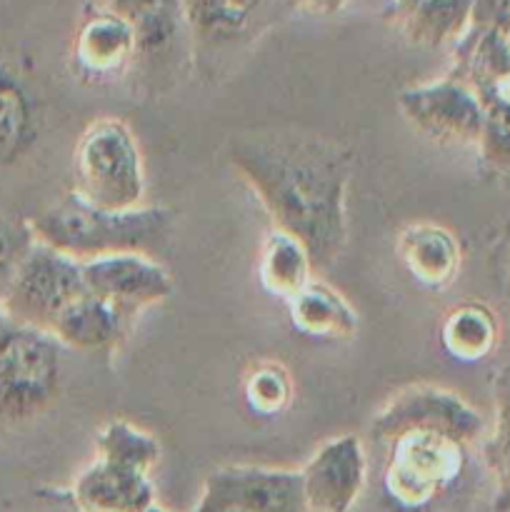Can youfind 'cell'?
Wrapping results in <instances>:
<instances>
[{
  "mask_svg": "<svg viewBox=\"0 0 510 512\" xmlns=\"http://www.w3.org/2000/svg\"><path fill=\"white\" fill-rule=\"evenodd\" d=\"M230 165L273 228L308 248L315 270L330 268L343 255L353 175V158L343 145L320 135H253L230 145Z\"/></svg>",
  "mask_w": 510,
  "mask_h": 512,
  "instance_id": "cell-1",
  "label": "cell"
},
{
  "mask_svg": "<svg viewBox=\"0 0 510 512\" xmlns=\"http://www.w3.org/2000/svg\"><path fill=\"white\" fill-rule=\"evenodd\" d=\"M173 213L163 205L108 210L68 190L30 220L35 238L75 260L113 253H148L163 248L173 230Z\"/></svg>",
  "mask_w": 510,
  "mask_h": 512,
  "instance_id": "cell-2",
  "label": "cell"
},
{
  "mask_svg": "<svg viewBox=\"0 0 510 512\" xmlns=\"http://www.w3.org/2000/svg\"><path fill=\"white\" fill-rule=\"evenodd\" d=\"M473 445L413 428L385 443L383 495L393 512H435L465 478Z\"/></svg>",
  "mask_w": 510,
  "mask_h": 512,
  "instance_id": "cell-3",
  "label": "cell"
},
{
  "mask_svg": "<svg viewBox=\"0 0 510 512\" xmlns=\"http://www.w3.org/2000/svg\"><path fill=\"white\" fill-rule=\"evenodd\" d=\"M65 348L50 333L0 313V428L48 413L63 390Z\"/></svg>",
  "mask_w": 510,
  "mask_h": 512,
  "instance_id": "cell-4",
  "label": "cell"
},
{
  "mask_svg": "<svg viewBox=\"0 0 510 512\" xmlns=\"http://www.w3.org/2000/svg\"><path fill=\"white\" fill-rule=\"evenodd\" d=\"M73 193L90 205L130 210L145 205V165L128 123L113 115L85 125L73 150Z\"/></svg>",
  "mask_w": 510,
  "mask_h": 512,
  "instance_id": "cell-5",
  "label": "cell"
},
{
  "mask_svg": "<svg viewBox=\"0 0 510 512\" xmlns=\"http://www.w3.org/2000/svg\"><path fill=\"white\" fill-rule=\"evenodd\" d=\"M450 73L473 90L485 113L480 158L510 168V25L470 30L453 48Z\"/></svg>",
  "mask_w": 510,
  "mask_h": 512,
  "instance_id": "cell-6",
  "label": "cell"
},
{
  "mask_svg": "<svg viewBox=\"0 0 510 512\" xmlns=\"http://www.w3.org/2000/svg\"><path fill=\"white\" fill-rule=\"evenodd\" d=\"M180 5L193 65L203 78H215L295 0H180Z\"/></svg>",
  "mask_w": 510,
  "mask_h": 512,
  "instance_id": "cell-7",
  "label": "cell"
},
{
  "mask_svg": "<svg viewBox=\"0 0 510 512\" xmlns=\"http://www.w3.org/2000/svg\"><path fill=\"white\" fill-rule=\"evenodd\" d=\"M85 293L80 260L35 238L0 300V313L50 333L58 315Z\"/></svg>",
  "mask_w": 510,
  "mask_h": 512,
  "instance_id": "cell-8",
  "label": "cell"
},
{
  "mask_svg": "<svg viewBox=\"0 0 510 512\" xmlns=\"http://www.w3.org/2000/svg\"><path fill=\"white\" fill-rule=\"evenodd\" d=\"M440 430L463 443L475 445L485 438V420L463 395L433 383L405 385L385 400L370 423L375 443L385 445L405 430Z\"/></svg>",
  "mask_w": 510,
  "mask_h": 512,
  "instance_id": "cell-9",
  "label": "cell"
},
{
  "mask_svg": "<svg viewBox=\"0 0 510 512\" xmlns=\"http://www.w3.org/2000/svg\"><path fill=\"white\" fill-rule=\"evenodd\" d=\"M398 110L420 135L438 145L478 150L483 138V108L453 73L400 90Z\"/></svg>",
  "mask_w": 510,
  "mask_h": 512,
  "instance_id": "cell-10",
  "label": "cell"
},
{
  "mask_svg": "<svg viewBox=\"0 0 510 512\" xmlns=\"http://www.w3.org/2000/svg\"><path fill=\"white\" fill-rule=\"evenodd\" d=\"M193 512H308L300 470L225 465L205 478Z\"/></svg>",
  "mask_w": 510,
  "mask_h": 512,
  "instance_id": "cell-11",
  "label": "cell"
},
{
  "mask_svg": "<svg viewBox=\"0 0 510 512\" xmlns=\"http://www.w3.org/2000/svg\"><path fill=\"white\" fill-rule=\"evenodd\" d=\"M85 293L110 300L140 313L148 305H158L173 295L175 283L155 255L113 253L80 263Z\"/></svg>",
  "mask_w": 510,
  "mask_h": 512,
  "instance_id": "cell-12",
  "label": "cell"
},
{
  "mask_svg": "<svg viewBox=\"0 0 510 512\" xmlns=\"http://www.w3.org/2000/svg\"><path fill=\"white\" fill-rule=\"evenodd\" d=\"M368 478V458L360 438L338 435L313 453L300 470L308 512H350Z\"/></svg>",
  "mask_w": 510,
  "mask_h": 512,
  "instance_id": "cell-13",
  "label": "cell"
},
{
  "mask_svg": "<svg viewBox=\"0 0 510 512\" xmlns=\"http://www.w3.org/2000/svg\"><path fill=\"white\" fill-rule=\"evenodd\" d=\"M73 63L83 78L118 80L138 65L135 33L108 5L88 10L75 30Z\"/></svg>",
  "mask_w": 510,
  "mask_h": 512,
  "instance_id": "cell-14",
  "label": "cell"
},
{
  "mask_svg": "<svg viewBox=\"0 0 510 512\" xmlns=\"http://www.w3.org/2000/svg\"><path fill=\"white\" fill-rule=\"evenodd\" d=\"M135 315H138L135 310L83 293L58 315L50 335L63 348L78 353L113 355L128 338Z\"/></svg>",
  "mask_w": 510,
  "mask_h": 512,
  "instance_id": "cell-15",
  "label": "cell"
},
{
  "mask_svg": "<svg viewBox=\"0 0 510 512\" xmlns=\"http://www.w3.org/2000/svg\"><path fill=\"white\" fill-rule=\"evenodd\" d=\"M70 490L85 512H145L155 505V485L148 470L98 455Z\"/></svg>",
  "mask_w": 510,
  "mask_h": 512,
  "instance_id": "cell-16",
  "label": "cell"
},
{
  "mask_svg": "<svg viewBox=\"0 0 510 512\" xmlns=\"http://www.w3.org/2000/svg\"><path fill=\"white\" fill-rule=\"evenodd\" d=\"M395 253L405 273L425 290H445L458 280L463 250L458 238L445 225L418 220L405 225L395 240Z\"/></svg>",
  "mask_w": 510,
  "mask_h": 512,
  "instance_id": "cell-17",
  "label": "cell"
},
{
  "mask_svg": "<svg viewBox=\"0 0 510 512\" xmlns=\"http://www.w3.org/2000/svg\"><path fill=\"white\" fill-rule=\"evenodd\" d=\"M105 5L133 28L138 63H165L180 45H188L180 0H105Z\"/></svg>",
  "mask_w": 510,
  "mask_h": 512,
  "instance_id": "cell-18",
  "label": "cell"
},
{
  "mask_svg": "<svg viewBox=\"0 0 510 512\" xmlns=\"http://www.w3.org/2000/svg\"><path fill=\"white\" fill-rule=\"evenodd\" d=\"M285 305L295 333L310 340H353L360 330L358 310L340 290L320 278L303 285Z\"/></svg>",
  "mask_w": 510,
  "mask_h": 512,
  "instance_id": "cell-19",
  "label": "cell"
},
{
  "mask_svg": "<svg viewBox=\"0 0 510 512\" xmlns=\"http://www.w3.org/2000/svg\"><path fill=\"white\" fill-rule=\"evenodd\" d=\"M475 0H410L395 13L405 38L423 48H455L473 30Z\"/></svg>",
  "mask_w": 510,
  "mask_h": 512,
  "instance_id": "cell-20",
  "label": "cell"
},
{
  "mask_svg": "<svg viewBox=\"0 0 510 512\" xmlns=\"http://www.w3.org/2000/svg\"><path fill=\"white\" fill-rule=\"evenodd\" d=\"M500 343L498 313L483 300L453 305L440 323V345L458 363H480L490 358Z\"/></svg>",
  "mask_w": 510,
  "mask_h": 512,
  "instance_id": "cell-21",
  "label": "cell"
},
{
  "mask_svg": "<svg viewBox=\"0 0 510 512\" xmlns=\"http://www.w3.org/2000/svg\"><path fill=\"white\" fill-rule=\"evenodd\" d=\"M315 278L308 248L295 235L270 228L258 253V283L268 295L290 300Z\"/></svg>",
  "mask_w": 510,
  "mask_h": 512,
  "instance_id": "cell-22",
  "label": "cell"
},
{
  "mask_svg": "<svg viewBox=\"0 0 510 512\" xmlns=\"http://www.w3.org/2000/svg\"><path fill=\"white\" fill-rule=\"evenodd\" d=\"M483 458L495 483L493 510L510 512V363L493 373V428L483 440Z\"/></svg>",
  "mask_w": 510,
  "mask_h": 512,
  "instance_id": "cell-23",
  "label": "cell"
},
{
  "mask_svg": "<svg viewBox=\"0 0 510 512\" xmlns=\"http://www.w3.org/2000/svg\"><path fill=\"white\" fill-rule=\"evenodd\" d=\"M240 390L250 413L260 418H278L295 400L293 375L280 360H258L250 365Z\"/></svg>",
  "mask_w": 510,
  "mask_h": 512,
  "instance_id": "cell-24",
  "label": "cell"
},
{
  "mask_svg": "<svg viewBox=\"0 0 510 512\" xmlns=\"http://www.w3.org/2000/svg\"><path fill=\"white\" fill-rule=\"evenodd\" d=\"M95 455L153 473L160 460V443L148 430L138 428L128 420L115 418L108 420L95 435Z\"/></svg>",
  "mask_w": 510,
  "mask_h": 512,
  "instance_id": "cell-25",
  "label": "cell"
},
{
  "mask_svg": "<svg viewBox=\"0 0 510 512\" xmlns=\"http://www.w3.org/2000/svg\"><path fill=\"white\" fill-rule=\"evenodd\" d=\"M33 243L35 233L30 220L13 218V215L0 210V300H3L20 260L25 258V253H28Z\"/></svg>",
  "mask_w": 510,
  "mask_h": 512,
  "instance_id": "cell-26",
  "label": "cell"
},
{
  "mask_svg": "<svg viewBox=\"0 0 510 512\" xmlns=\"http://www.w3.org/2000/svg\"><path fill=\"white\" fill-rule=\"evenodd\" d=\"M28 512H85L75 500L70 488H35L30 493V508Z\"/></svg>",
  "mask_w": 510,
  "mask_h": 512,
  "instance_id": "cell-27",
  "label": "cell"
},
{
  "mask_svg": "<svg viewBox=\"0 0 510 512\" xmlns=\"http://www.w3.org/2000/svg\"><path fill=\"white\" fill-rule=\"evenodd\" d=\"M510 0H475L473 28H508Z\"/></svg>",
  "mask_w": 510,
  "mask_h": 512,
  "instance_id": "cell-28",
  "label": "cell"
},
{
  "mask_svg": "<svg viewBox=\"0 0 510 512\" xmlns=\"http://www.w3.org/2000/svg\"><path fill=\"white\" fill-rule=\"evenodd\" d=\"M295 3H298L303 10H308V13L333 15V13H338V10L343 8L348 0H295Z\"/></svg>",
  "mask_w": 510,
  "mask_h": 512,
  "instance_id": "cell-29",
  "label": "cell"
},
{
  "mask_svg": "<svg viewBox=\"0 0 510 512\" xmlns=\"http://www.w3.org/2000/svg\"><path fill=\"white\" fill-rule=\"evenodd\" d=\"M18 78H20V75L15 73V70H10L8 65L0 63V100H3V95L8 93V88H10V85H13Z\"/></svg>",
  "mask_w": 510,
  "mask_h": 512,
  "instance_id": "cell-30",
  "label": "cell"
},
{
  "mask_svg": "<svg viewBox=\"0 0 510 512\" xmlns=\"http://www.w3.org/2000/svg\"><path fill=\"white\" fill-rule=\"evenodd\" d=\"M390 3H393L395 13H400V10H403V8H408V5H410V0H390Z\"/></svg>",
  "mask_w": 510,
  "mask_h": 512,
  "instance_id": "cell-31",
  "label": "cell"
},
{
  "mask_svg": "<svg viewBox=\"0 0 510 512\" xmlns=\"http://www.w3.org/2000/svg\"><path fill=\"white\" fill-rule=\"evenodd\" d=\"M145 512H165L163 508H158V505H153V508H148Z\"/></svg>",
  "mask_w": 510,
  "mask_h": 512,
  "instance_id": "cell-32",
  "label": "cell"
}]
</instances>
